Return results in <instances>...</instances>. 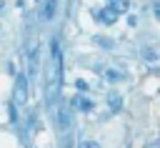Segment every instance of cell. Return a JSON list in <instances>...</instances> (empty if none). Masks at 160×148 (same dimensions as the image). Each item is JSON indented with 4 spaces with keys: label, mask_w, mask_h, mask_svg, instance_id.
<instances>
[{
    "label": "cell",
    "mask_w": 160,
    "mask_h": 148,
    "mask_svg": "<svg viewBox=\"0 0 160 148\" xmlns=\"http://www.w3.org/2000/svg\"><path fill=\"white\" fill-rule=\"evenodd\" d=\"M50 48H52V60H50V73H48V103H50V108H55L60 100L58 95H60V85H62V58H60V45L55 38H52Z\"/></svg>",
    "instance_id": "cell-1"
},
{
    "label": "cell",
    "mask_w": 160,
    "mask_h": 148,
    "mask_svg": "<svg viewBox=\"0 0 160 148\" xmlns=\"http://www.w3.org/2000/svg\"><path fill=\"white\" fill-rule=\"evenodd\" d=\"M8 113H10V123H18V103L15 100L8 103Z\"/></svg>",
    "instance_id": "cell-12"
},
{
    "label": "cell",
    "mask_w": 160,
    "mask_h": 148,
    "mask_svg": "<svg viewBox=\"0 0 160 148\" xmlns=\"http://www.w3.org/2000/svg\"><path fill=\"white\" fill-rule=\"evenodd\" d=\"M70 100H58V105L52 108V113H55V120H58V128H60V133H65L68 128H70V120H72V115H70Z\"/></svg>",
    "instance_id": "cell-2"
},
{
    "label": "cell",
    "mask_w": 160,
    "mask_h": 148,
    "mask_svg": "<svg viewBox=\"0 0 160 148\" xmlns=\"http://www.w3.org/2000/svg\"><path fill=\"white\" fill-rule=\"evenodd\" d=\"M75 88H78V90H88L90 85H88V80H82V78H78V80H75Z\"/></svg>",
    "instance_id": "cell-14"
},
{
    "label": "cell",
    "mask_w": 160,
    "mask_h": 148,
    "mask_svg": "<svg viewBox=\"0 0 160 148\" xmlns=\"http://www.w3.org/2000/svg\"><path fill=\"white\" fill-rule=\"evenodd\" d=\"M0 8H2V3H0Z\"/></svg>",
    "instance_id": "cell-18"
},
{
    "label": "cell",
    "mask_w": 160,
    "mask_h": 148,
    "mask_svg": "<svg viewBox=\"0 0 160 148\" xmlns=\"http://www.w3.org/2000/svg\"><path fill=\"white\" fill-rule=\"evenodd\" d=\"M128 25H130V28H135V25H138V18H135V15H130V18H128Z\"/></svg>",
    "instance_id": "cell-16"
},
{
    "label": "cell",
    "mask_w": 160,
    "mask_h": 148,
    "mask_svg": "<svg viewBox=\"0 0 160 148\" xmlns=\"http://www.w3.org/2000/svg\"><path fill=\"white\" fill-rule=\"evenodd\" d=\"M102 78L110 80V83H118V80H122L125 75H122L120 70H115V68H105V70H102Z\"/></svg>",
    "instance_id": "cell-8"
},
{
    "label": "cell",
    "mask_w": 160,
    "mask_h": 148,
    "mask_svg": "<svg viewBox=\"0 0 160 148\" xmlns=\"http://www.w3.org/2000/svg\"><path fill=\"white\" fill-rule=\"evenodd\" d=\"M155 18H158V20H160V0H158V3H155Z\"/></svg>",
    "instance_id": "cell-17"
},
{
    "label": "cell",
    "mask_w": 160,
    "mask_h": 148,
    "mask_svg": "<svg viewBox=\"0 0 160 148\" xmlns=\"http://www.w3.org/2000/svg\"><path fill=\"white\" fill-rule=\"evenodd\" d=\"M120 105H122V98H120L118 93H112V95L108 98V108H110L112 113H118V110H120Z\"/></svg>",
    "instance_id": "cell-9"
},
{
    "label": "cell",
    "mask_w": 160,
    "mask_h": 148,
    "mask_svg": "<svg viewBox=\"0 0 160 148\" xmlns=\"http://www.w3.org/2000/svg\"><path fill=\"white\" fill-rule=\"evenodd\" d=\"M142 60H145V63H155V60H158V53H155L152 48H142Z\"/></svg>",
    "instance_id": "cell-11"
},
{
    "label": "cell",
    "mask_w": 160,
    "mask_h": 148,
    "mask_svg": "<svg viewBox=\"0 0 160 148\" xmlns=\"http://www.w3.org/2000/svg\"><path fill=\"white\" fill-rule=\"evenodd\" d=\"M70 105H72V108H80V110H85V113L95 108V103H92L90 98H82V95H75V98H70Z\"/></svg>",
    "instance_id": "cell-5"
},
{
    "label": "cell",
    "mask_w": 160,
    "mask_h": 148,
    "mask_svg": "<svg viewBox=\"0 0 160 148\" xmlns=\"http://www.w3.org/2000/svg\"><path fill=\"white\" fill-rule=\"evenodd\" d=\"M108 8H112V10L120 15V13H128V10H130V3H128V0H108Z\"/></svg>",
    "instance_id": "cell-7"
},
{
    "label": "cell",
    "mask_w": 160,
    "mask_h": 148,
    "mask_svg": "<svg viewBox=\"0 0 160 148\" xmlns=\"http://www.w3.org/2000/svg\"><path fill=\"white\" fill-rule=\"evenodd\" d=\"M82 148H100V143H98V140H85Z\"/></svg>",
    "instance_id": "cell-15"
},
{
    "label": "cell",
    "mask_w": 160,
    "mask_h": 148,
    "mask_svg": "<svg viewBox=\"0 0 160 148\" xmlns=\"http://www.w3.org/2000/svg\"><path fill=\"white\" fill-rule=\"evenodd\" d=\"M92 18H95L98 23H102V25H112V23L118 20V13L105 5V8H95V10H92Z\"/></svg>",
    "instance_id": "cell-4"
},
{
    "label": "cell",
    "mask_w": 160,
    "mask_h": 148,
    "mask_svg": "<svg viewBox=\"0 0 160 148\" xmlns=\"http://www.w3.org/2000/svg\"><path fill=\"white\" fill-rule=\"evenodd\" d=\"M12 100H15L18 105H25V103H28V78H25V75H15Z\"/></svg>",
    "instance_id": "cell-3"
},
{
    "label": "cell",
    "mask_w": 160,
    "mask_h": 148,
    "mask_svg": "<svg viewBox=\"0 0 160 148\" xmlns=\"http://www.w3.org/2000/svg\"><path fill=\"white\" fill-rule=\"evenodd\" d=\"M55 10H58V0H45L42 13H40V20H52L55 18Z\"/></svg>",
    "instance_id": "cell-6"
},
{
    "label": "cell",
    "mask_w": 160,
    "mask_h": 148,
    "mask_svg": "<svg viewBox=\"0 0 160 148\" xmlns=\"http://www.w3.org/2000/svg\"><path fill=\"white\" fill-rule=\"evenodd\" d=\"M28 68H30V78L38 73V48H32V53H30V60H28Z\"/></svg>",
    "instance_id": "cell-10"
},
{
    "label": "cell",
    "mask_w": 160,
    "mask_h": 148,
    "mask_svg": "<svg viewBox=\"0 0 160 148\" xmlns=\"http://www.w3.org/2000/svg\"><path fill=\"white\" fill-rule=\"evenodd\" d=\"M95 40H98V45H100V48H112V45H115L112 40H108V38H102V35H98Z\"/></svg>",
    "instance_id": "cell-13"
}]
</instances>
